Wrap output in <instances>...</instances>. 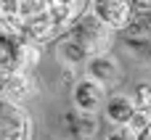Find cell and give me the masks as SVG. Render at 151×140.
Here are the masks:
<instances>
[{"instance_id": "cell-1", "label": "cell", "mask_w": 151, "mask_h": 140, "mask_svg": "<svg viewBox=\"0 0 151 140\" xmlns=\"http://www.w3.org/2000/svg\"><path fill=\"white\" fill-rule=\"evenodd\" d=\"M0 29L29 42H45L61 34L53 0H0Z\"/></svg>"}, {"instance_id": "cell-2", "label": "cell", "mask_w": 151, "mask_h": 140, "mask_svg": "<svg viewBox=\"0 0 151 140\" xmlns=\"http://www.w3.org/2000/svg\"><path fill=\"white\" fill-rule=\"evenodd\" d=\"M40 61V45L21 40L13 32L0 29V79L19 74V71H32Z\"/></svg>"}, {"instance_id": "cell-3", "label": "cell", "mask_w": 151, "mask_h": 140, "mask_svg": "<svg viewBox=\"0 0 151 140\" xmlns=\"http://www.w3.org/2000/svg\"><path fill=\"white\" fill-rule=\"evenodd\" d=\"M111 32H114V29L106 26L96 13L85 11V13L72 24V29H69L66 34H72L77 42H82L90 56H101V53H109V48H111Z\"/></svg>"}, {"instance_id": "cell-4", "label": "cell", "mask_w": 151, "mask_h": 140, "mask_svg": "<svg viewBox=\"0 0 151 140\" xmlns=\"http://www.w3.org/2000/svg\"><path fill=\"white\" fill-rule=\"evenodd\" d=\"M0 140H29V119L19 103L0 98Z\"/></svg>"}, {"instance_id": "cell-5", "label": "cell", "mask_w": 151, "mask_h": 140, "mask_svg": "<svg viewBox=\"0 0 151 140\" xmlns=\"http://www.w3.org/2000/svg\"><path fill=\"white\" fill-rule=\"evenodd\" d=\"M88 3H90V13H96L111 29H122L125 32L133 24L130 0H88Z\"/></svg>"}, {"instance_id": "cell-6", "label": "cell", "mask_w": 151, "mask_h": 140, "mask_svg": "<svg viewBox=\"0 0 151 140\" xmlns=\"http://www.w3.org/2000/svg\"><path fill=\"white\" fill-rule=\"evenodd\" d=\"M85 71H88V79L98 82L104 90L114 87V85L122 79V66H119V61H117L111 53L90 56V58H88V64H85Z\"/></svg>"}, {"instance_id": "cell-7", "label": "cell", "mask_w": 151, "mask_h": 140, "mask_svg": "<svg viewBox=\"0 0 151 140\" xmlns=\"http://www.w3.org/2000/svg\"><path fill=\"white\" fill-rule=\"evenodd\" d=\"M37 90H40V87H37V82H35L32 71H19V74H11V77H3V79H0V98L13 101V103L29 101Z\"/></svg>"}, {"instance_id": "cell-8", "label": "cell", "mask_w": 151, "mask_h": 140, "mask_svg": "<svg viewBox=\"0 0 151 140\" xmlns=\"http://www.w3.org/2000/svg\"><path fill=\"white\" fill-rule=\"evenodd\" d=\"M72 95H74L77 111H82V114H96V111L101 109V103H104L106 90H104L98 82H93V79H77L74 87H72Z\"/></svg>"}, {"instance_id": "cell-9", "label": "cell", "mask_w": 151, "mask_h": 140, "mask_svg": "<svg viewBox=\"0 0 151 140\" xmlns=\"http://www.w3.org/2000/svg\"><path fill=\"white\" fill-rule=\"evenodd\" d=\"M64 127L74 140H93L96 132H98V119H96V114H82V111L74 114V111H69L64 116Z\"/></svg>"}, {"instance_id": "cell-10", "label": "cell", "mask_w": 151, "mask_h": 140, "mask_svg": "<svg viewBox=\"0 0 151 140\" xmlns=\"http://www.w3.org/2000/svg\"><path fill=\"white\" fill-rule=\"evenodd\" d=\"M58 61L64 64V66H72V69H77V66H82V64H88V58H90V53L85 50V45L82 42H77L72 34H61V40H58Z\"/></svg>"}, {"instance_id": "cell-11", "label": "cell", "mask_w": 151, "mask_h": 140, "mask_svg": "<svg viewBox=\"0 0 151 140\" xmlns=\"http://www.w3.org/2000/svg\"><path fill=\"white\" fill-rule=\"evenodd\" d=\"M135 111H138V106H135V101H133L130 95H111V98L106 101V116H109V122H114V124L127 127V122L133 119Z\"/></svg>"}, {"instance_id": "cell-12", "label": "cell", "mask_w": 151, "mask_h": 140, "mask_svg": "<svg viewBox=\"0 0 151 140\" xmlns=\"http://www.w3.org/2000/svg\"><path fill=\"white\" fill-rule=\"evenodd\" d=\"M82 5H85V0H53V16L58 21L61 34H66L72 29V24L82 16Z\"/></svg>"}, {"instance_id": "cell-13", "label": "cell", "mask_w": 151, "mask_h": 140, "mask_svg": "<svg viewBox=\"0 0 151 140\" xmlns=\"http://www.w3.org/2000/svg\"><path fill=\"white\" fill-rule=\"evenodd\" d=\"M133 101H135V106H138L141 111H151V85L149 82H141V85L135 87Z\"/></svg>"}, {"instance_id": "cell-14", "label": "cell", "mask_w": 151, "mask_h": 140, "mask_svg": "<svg viewBox=\"0 0 151 140\" xmlns=\"http://www.w3.org/2000/svg\"><path fill=\"white\" fill-rule=\"evenodd\" d=\"M106 140H133V132H130V130L125 127L122 132H119V130H117V132H111V135H109Z\"/></svg>"}]
</instances>
